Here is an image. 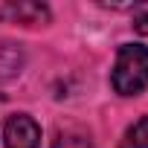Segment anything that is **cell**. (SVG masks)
Listing matches in <instances>:
<instances>
[{
  "mask_svg": "<svg viewBox=\"0 0 148 148\" xmlns=\"http://www.w3.org/2000/svg\"><path fill=\"white\" fill-rule=\"evenodd\" d=\"M0 18L12 23H44L49 21V9L41 3H6L0 9Z\"/></svg>",
  "mask_w": 148,
  "mask_h": 148,
  "instance_id": "3",
  "label": "cell"
},
{
  "mask_svg": "<svg viewBox=\"0 0 148 148\" xmlns=\"http://www.w3.org/2000/svg\"><path fill=\"white\" fill-rule=\"evenodd\" d=\"M3 142L6 148H41V128L32 116L15 113L3 125Z\"/></svg>",
  "mask_w": 148,
  "mask_h": 148,
  "instance_id": "2",
  "label": "cell"
},
{
  "mask_svg": "<svg viewBox=\"0 0 148 148\" xmlns=\"http://www.w3.org/2000/svg\"><path fill=\"white\" fill-rule=\"evenodd\" d=\"M52 148H93V142L82 128H61L52 139Z\"/></svg>",
  "mask_w": 148,
  "mask_h": 148,
  "instance_id": "4",
  "label": "cell"
},
{
  "mask_svg": "<svg viewBox=\"0 0 148 148\" xmlns=\"http://www.w3.org/2000/svg\"><path fill=\"white\" fill-rule=\"evenodd\" d=\"M119 148H148V116L139 119V122H134V125L125 131Z\"/></svg>",
  "mask_w": 148,
  "mask_h": 148,
  "instance_id": "5",
  "label": "cell"
},
{
  "mask_svg": "<svg viewBox=\"0 0 148 148\" xmlns=\"http://www.w3.org/2000/svg\"><path fill=\"white\" fill-rule=\"evenodd\" d=\"M110 84L119 96H136L148 87V47L125 44L116 52V64L110 73Z\"/></svg>",
  "mask_w": 148,
  "mask_h": 148,
  "instance_id": "1",
  "label": "cell"
},
{
  "mask_svg": "<svg viewBox=\"0 0 148 148\" xmlns=\"http://www.w3.org/2000/svg\"><path fill=\"white\" fill-rule=\"evenodd\" d=\"M134 26H136L142 35H148V9H145V6L136 9V15H134Z\"/></svg>",
  "mask_w": 148,
  "mask_h": 148,
  "instance_id": "6",
  "label": "cell"
}]
</instances>
